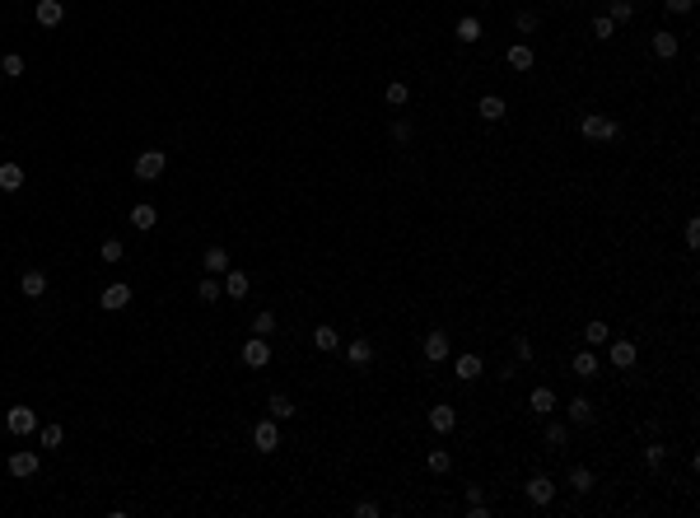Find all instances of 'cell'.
<instances>
[{"instance_id":"cell-30","label":"cell","mask_w":700,"mask_h":518,"mask_svg":"<svg viewBox=\"0 0 700 518\" xmlns=\"http://www.w3.org/2000/svg\"><path fill=\"white\" fill-rule=\"evenodd\" d=\"M219 295H224V290H219V281H215V276H205V281L196 285V299H201V304H215Z\"/></svg>"},{"instance_id":"cell-5","label":"cell","mask_w":700,"mask_h":518,"mask_svg":"<svg viewBox=\"0 0 700 518\" xmlns=\"http://www.w3.org/2000/svg\"><path fill=\"white\" fill-rule=\"evenodd\" d=\"M252 444H257L262 453H276V448H280V430H276V421H271V416L252 425Z\"/></svg>"},{"instance_id":"cell-26","label":"cell","mask_w":700,"mask_h":518,"mask_svg":"<svg viewBox=\"0 0 700 518\" xmlns=\"http://www.w3.org/2000/svg\"><path fill=\"white\" fill-rule=\"evenodd\" d=\"M345 360H350V364H369L373 360V345L369 341H350V345H345Z\"/></svg>"},{"instance_id":"cell-8","label":"cell","mask_w":700,"mask_h":518,"mask_svg":"<svg viewBox=\"0 0 700 518\" xmlns=\"http://www.w3.org/2000/svg\"><path fill=\"white\" fill-rule=\"evenodd\" d=\"M61 19H65V5H61V0H38V24H42V29H56Z\"/></svg>"},{"instance_id":"cell-43","label":"cell","mask_w":700,"mask_h":518,"mask_svg":"<svg viewBox=\"0 0 700 518\" xmlns=\"http://www.w3.org/2000/svg\"><path fill=\"white\" fill-rule=\"evenodd\" d=\"M392 141H411V122H406V117L392 122Z\"/></svg>"},{"instance_id":"cell-44","label":"cell","mask_w":700,"mask_h":518,"mask_svg":"<svg viewBox=\"0 0 700 518\" xmlns=\"http://www.w3.org/2000/svg\"><path fill=\"white\" fill-rule=\"evenodd\" d=\"M513 355H518V360H523V364L532 360V341H528V336H518V341H513Z\"/></svg>"},{"instance_id":"cell-27","label":"cell","mask_w":700,"mask_h":518,"mask_svg":"<svg viewBox=\"0 0 700 518\" xmlns=\"http://www.w3.org/2000/svg\"><path fill=\"white\" fill-rule=\"evenodd\" d=\"M476 38H481V19H472V15L458 19V42H476Z\"/></svg>"},{"instance_id":"cell-34","label":"cell","mask_w":700,"mask_h":518,"mask_svg":"<svg viewBox=\"0 0 700 518\" xmlns=\"http://www.w3.org/2000/svg\"><path fill=\"white\" fill-rule=\"evenodd\" d=\"M122 238H103V248H98V257H103V262H122Z\"/></svg>"},{"instance_id":"cell-24","label":"cell","mask_w":700,"mask_h":518,"mask_svg":"<svg viewBox=\"0 0 700 518\" xmlns=\"http://www.w3.org/2000/svg\"><path fill=\"white\" fill-rule=\"evenodd\" d=\"M575 374L579 378H598V355H593V350H579L575 355Z\"/></svg>"},{"instance_id":"cell-10","label":"cell","mask_w":700,"mask_h":518,"mask_svg":"<svg viewBox=\"0 0 700 518\" xmlns=\"http://www.w3.org/2000/svg\"><path fill=\"white\" fill-rule=\"evenodd\" d=\"M430 425H435L439 434H449L453 425H458V411H453L449 402H439V407H430Z\"/></svg>"},{"instance_id":"cell-39","label":"cell","mask_w":700,"mask_h":518,"mask_svg":"<svg viewBox=\"0 0 700 518\" xmlns=\"http://www.w3.org/2000/svg\"><path fill=\"white\" fill-rule=\"evenodd\" d=\"M513 24H518V33H537V24H542V19L532 15V10H523V15L513 19Z\"/></svg>"},{"instance_id":"cell-18","label":"cell","mask_w":700,"mask_h":518,"mask_svg":"<svg viewBox=\"0 0 700 518\" xmlns=\"http://www.w3.org/2000/svg\"><path fill=\"white\" fill-rule=\"evenodd\" d=\"M19 290H24L29 299H42V295H47V276H42V271H24V281H19Z\"/></svg>"},{"instance_id":"cell-28","label":"cell","mask_w":700,"mask_h":518,"mask_svg":"<svg viewBox=\"0 0 700 518\" xmlns=\"http://www.w3.org/2000/svg\"><path fill=\"white\" fill-rule=\"evenodd\" d=\"M653 56H677V38H672L668 29L653 33Z\"/></svg>"},{"instance_id":"cell-22","label":"cell","mask_w":700,"mask_h":518,"mask_svg":"<svg viewBox=\"0 0 700 518\" xmlns=\"http://www.w3.org/2000/svg\"><path fill=\"white\" fill-rule=\"evenodd\" d=\"M131 224H136V229H145V234H150V229H155V224H159V210H155V205H136V210H131Z\"/></svg>"},{"instance_id":"cell-4","label":"cell","mask_w":700,"mask_h":518,"mask_svg":"<svg viewBox=\"0 0 700 518\" xmlns=\"http://www.w3.org/2000/svg\"><path fill=\"white\" fill-rule=\"evenodd\" d=\"M5 430H10V434H33V430H38V411L33 407H10Z\"/></svg>"},{"instance_id":"cell-40","label":"cell","mask_w":700,"mask_h":518,"mask_svg":"<svg viewBox=\"0 0 700 518\" xmlns=\"http://www.w3.org/2000/svg\"><path fill=\"white\" fill-rule=\"evenodd\" d=\"M565 439H570V430H565V425H551V430H546V444H556V448H565Z\"/></svg>"},{"instance_id":"cell-16","label":"cell","mask_w":700,"mask_h":518,"mask_svg":"<svg viewBox=\"0 0 700 518\" xmlns=\"http://www.w3.org/2000/svg\"><path fill=\"white\" fill-rule=\"evenodd\" d=\"M528 407L537 411V416H551V411H556V393H551V388H532Z\"/></svg>"},{"instance_id":"cell-25","label":"cell","mask_w":700,"mask_h":518,"mask_svg":"<svg viewBox=\"0 0 700 518\" xmlns=\"http://www.w3.org/2000/svg\"><path fill=\"white\" fill-rule=\"evenodd\" d=\"M570 421H575V425H593V402H589V397H575V402H570Z\"/></svg>"},{"instance_id":"cell-14","label":"cell","mask_w":700,"mask_h":518,"mask_svg":"<svg viewBox=\"0 0 700 518\" xmlns=\"http://www.w3.org/2000/svg\"><path fill=\"white\" fill-rule=\"evenodd\" d=\"M266 411H271V421H290V416H299V407H295V402H290L285 393H271Z\"/></svg>"},{"instance_id":"cell-2","label":"cell","mask_w":700,"mask_h":518,"mask_svg":"<svg viewBox=\"0 0 700 518\" xmlns=\"http://www.w3.org/2000/svg\"><path fill=\"white\" fill-rule=\"evenodd\" d=\"M164 168H169V155H164V150H145V155L136 159V178L140 182H155Z\"/></svg>"},{"instance_id":"cell-38","label":"cell","mask_w":700,"mask_h":518,"mask_svg":"<svg viewBox=\"0 0 700 518\" xmlns=\"http://www.w3.org/2000/svg\"><path fill=\"white\" fill-rule=\"evenodd\" d=\"M449 467H453L449 448H435V453H430V471H449Z\"/></svg>"},{"instance_id":"cell-15","label":"cell","mask_w":700,"mask_h":518,"mask_svg":"<svg viewBox=\"0 0 700 518\" xmlns=\"http://www.w3.org/2000/svg\"><path fill=\"white\" fill-rule=\"evenodd\" d=\"M607 355H612V364H616V369H630V364H635V341H612V350H607Z\"/></svg>"},{"instance_id":"cell-42","label":"cell","mask_w":700,"mask_h":518,"mask_svg":"<svg viewBox=\"0 0 700 518\" xmlns=\"http://www.w3.org/2000/svg\"><path fill=\"white\" fill-rule=\"evenodd\" d=\"M593 33H598V38H612V33H616V24H612L607 15H598V19H593Z\"/></svg>"},{"instance_id":"cell-45","label":"cell","mask_w":700,"mask_h":518,"mask_svg":"<svg viewBox=\"0 0 700 518\" xmlns=\"http://www.w3.org/2000/svg\"><path fill=\"white\" fill-rule=\"evenodd\" d=\"M663 5H668V15H691L696 0H663Z\"/></svg>"},{"instance_id":"cell-36","label":"cell","mask_w":700,"mask_h":518,"mask_svg":"<svg viewBox=\"0 0 700 518\" xmlns=\"http://www.w3.org/2000/svg\"><path fill=\"white\" fill-rule=\"evenodd\" d=\"M383 98H388L392 108H406V98H411V89H406L402 79H397V84H388V94H383Z\"/></svg>"},{"instance_id":"cell-37","label":"cell","mask_w":700,"mask_h":518,"mask_svg":"<svg viewBox=\"0 0 700 518\" xmlns=\"http://www.w3.org/2000/svg\"><path fill=\"white\" fill-rule=\"evenodd\" d=\"M252 331H257V336H271V331H276V313H266V308H262V313L252 317Z\"/></svg>"},{"instance_id":"cell-17","label":"cell","mask_w":700,"mask_h":518,"mask_svg":"<svg viewBox=\"0 0 700 518\" xmlns=\"http://www.w3.org/2000/svg\"><path fill=\"white\" fill-rule=\"evenodd\" d=\"M532 61H537V56H532L528 42H513V47H509V65L518 70V75H523V70H532Z\"/></svg>"},{"instance_id":"cell-12","label":"cell","mask_w":700,"mask_h":518,"mask_svg":"<svg viewBox=\"0 0 700 518\" xmlns=\"http://www.w3.org/2000/svg\"><path fill=\"white\" fill-rule=\"evenodd\" d=\"M201 267H205V276H224V271H229V252L224 248H205Z\"/></svg>"},{"instance_id":"cell-19","label":"cell","mask_w":700,"mask_h":518,"mask_svg":"<svg viewBox=\"0 0 700 518\" xmlns=\"http://www.w3.org/2000/svg\"><path fill=\"white\" fill-rule=\"evenodd\" d=\"M24 187V168L19 164H0V191H19Z\"/></svg>"},{"instance_id":"cell-46","label":"cell","mask_w":700,"mask_h":518,"mask_svg":"<svg viewBox=\"0 0 700 518\" xmlns=\"http://www.w3.org/2000/svg\"><path fill=\"white\" fill-rule=\"evenodd\" d=\"M686 243H691V248H700V220H686Z\"/></svg>"},{"instance_id":"cell-29","label":"cell","mask_w":700,"mask_h":518,"mask_svg":"<svg viewBox=\"0 0 700 518\" xmlns=\"http://www.w3.org/2000/svg\"><path fill=\"white\" fill-rule=\"evenodd\" d=\"M313 345H318V350H336V327H327V322L313 327Z\"/></svg>"},{"instance_id":"cell-23","label":"cell","mask_w":700,"mask_h":518,"mask_svg":"<svg viewBox=\"0 0 700 518\" xmlns=\"http://www.w3.org/2000/svg\"><path fill=\"white\" fill-rule=\"evenodd\" d=\"M476 112H481L485 122H499V117H504V98H499V94H485V98H481V108H476Z\"/></svg>"},{"instance_id":"cell-31","label":"cell","mask_w":700,"mask_h":518,"mask_svg":"<svg viewBox=\"0 0 700 518\" xmlns=\"http://www.w3.org/2000/svg\"><path fill=\"white\" fill-rule=\"evenodd\" d=\"M584 341H589V345H607V341H612L607 322H589V327H584Z\"/></svg>"},{"instance_id":"cell-32","label":"cell","mask_w":700,"mask_h":518,"mask_svg":"<svg viewBox=\"0 0 700 518\" xmlns=\"http://www.w3.org/2000/svg\"><path fill=\"white\" fill-rule=\"evenodd\" d=\"M0 70H5V79H19V75H24V56H19V52L0 56Z\"/></svg>"},{"instance_id":"cell-33","label":"cell","mask_w":700,"mask_h":518,"mask_svg":"<svg viewBox=\"0 0 700 518\" xmlns=\"http://www.w3.org/2000/svg\"><path fill=\"white\" fill-rule=\"evenodd\" d=\"M607 19H612V24H625V19H635V5H630V0H612V15Z\"/></svg>"},{"instance_id":"cell-20","label":"cell","mask_w":700,"mask_h":518,"mask_svg":"<svg viewBox=\"0 0 700 518\" xmlns=\"http://www.w3.org/2000/svg\"><path fill=\"white\" fill-rule=\"evenodd\" d=\"M248 276H243V271H224V295H229V299H243V295H248Z\"/></svg>"},{"instance_id":"cell-9","label":"cell","mask_w":700,"mask_h":518,"mask_svg":"<svg viewBox=\"0 0 700 518\" xmlns=\"http://www.w3.org/2000/svg\"><path fill=\"white\" fill-rule=\"evenodd\" d=\"M425 360H449V331H430L425 336Z\"/></svg>"},{"instance_id":"cell-7","label":"cell","mask_w":700,"mask_h":518,"mask_svg":"<svg viewBox=\"0 0 700 518\" xmlns=\"http://www.w3.org/2000/svg\"><path fill=\"white\" fill-rule=\"evenodd\" d=\"M528 500L537 504V509L551 504V500H556V481H551V476H532V481H528Z\"/></svg>"},{"instance_id":"cell-35","label":"cell","mask_w":700,"mask_h":518,"mask_svg":"<svg viewBox=\"0 0 700 518\" xmlns=\"http://www.w3.org/2000/svg\"><path fill=\"white\" fill-rule=\"evenodd\" d=\"M61 444H65L61 425H42V448H61Z\"/></svg>"},{"instance_id":"cell-1","label":"cell","mask_w":700,"mask_h":518,"mask_svg":"<svg viewBox=\"0 0 700 518\" xmlns=\"http://www.w3.org/2000/svg\"><path fill=\"white\" fill-rule=\"evenodd\" d=\"M579 131H584V141H612V136H616V122L602 117V112H589V117L579 122Z\"/></svg>"},{"instance_id":"cell-47","label":"cell","mask_w":700,"mask_h":518,"mask_svg":"<svg viewBox=\"0 0 700 518\" xmlns=\"http://www.w3.org/2000/svg\"><path fill=\"white\" fill-rule=\"evenodd\" d=\"M355 514H359V518H378V504H373V500H359Z\"/></svg>"},{"instance_id":"cell-6","label":"cell","mask_w":700,"mask_h":518,"mask_svg":"<svg viewBox=\"0 0 700 518\" xmlns=\"http://www.w3.org/2000/svg\"><path fill=\"white\" fill-rule=\"evenodd\" d=\"M98 304H103L108 313H122L126 304H131V285H122V281H117V285H108V290L98 295Z\"/></svg>"},{"instance_id":"cell-3","label":"cell","mask_w":700,"mask_h":518,"mask_svg":"<svg viewBox=\"0 0 700 518\" xmlns=\"http://www.w3.org/2000/svg\"><path fill=\"white\" fill-rule=\"evenodd\" d=\"M243 364H248V369H266V364H271V341H266V336H248V341H243Z\"/></svg>"},{"instance_id":"cell-13","label":"cell","mask_w":700,"mask_h":518,"mask_svg":"<svg viewBox=\"0 0 700 518\" xmlns=\"http://www.w3.org/2000/svg\"><path fill=\"white\" fill-rule=\"evenodd\" d=\"M481 355H458V364H453V374L462 378V383H472V378H481Z\"/></svg>"},{"instance_id":"cell-41","label":"cell","mask_w":700,"mask_h":518,"mask_svg":"<svg viewBox=\"0 0 700 518\" xmlns=\"http://www.w3.org/2000/svg\"><path fill=\"white\" fill-rule=\"evenodd\" d=\"M663 457H668V448H663V444H649V448H644V462H649V467H658Z\"/></svg>"},{"instance_id":"cell-11","label":"cell","mask_w":700,"mask_h":518,"mask_svg":"<svg viewBox=\"0 0 700 518\" xmlns=\"http://www.w3.org/2000/svg\"><path fill=\"white\" fill-rule=\"evenodd\" d=\"M33 471H38V453L19 448V453L10 457V476H19V481H24V476H33Z\"/></svg>"},{"instance_id":"cell-21","label":"cell","mask_w":700,"mask_h":518,"mask_svg":"<svg viewBox=\"0 0 700 518\" xmlns=\"http://www.w3.org/2000/svg\"><path fill=\"white\" fill-rule=\"evenodd\" d=\"M565 481H570V490H575V495H589V490H593V471H589V467H570V476H565Z\"/></svg>"}]
</instances>
